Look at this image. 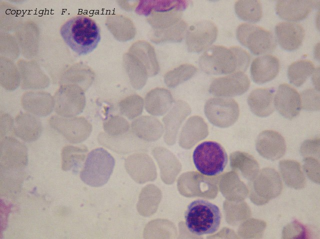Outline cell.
<instances>
[{"label": "cell", "instance_id": "1", "mask_svg": "<svg viewBox=\"0 0 320 239\" xmlns=\"http://www.w3.org/2000/svg\"><path fill=\"white\" fill-rule=\"evenodd\" d=\"M250 61V54L239 46L228 48L222 45H213L200 57L198 63L206 73L222 75L243 72L246 70Z\"/></svg>", "mask_w": 320, "mask_h": 239}, {"label": "cell", "instance_id": "2", "mask_svg": "<svg viewBox=\"0 0 320 239\" xmlns=\"http://www.w3.org/2000/svg\"><path fill=\"white\" fill-rule=\"evenodd\" d=\"M60 33L66 44L79 55L92 51L100 40V30L96 23L83 15L66 21L60 28Z\"/></svg>", "mask_w": 320, "mask_h": 239}, {"label": "cell", "instance_id": "3", "mask_svg": "<svg viewBox=\"0 0 320 239\" xmlns=\"http://www.w3.org/2000/svg\"><path fill=\"white\" fill-rule=\"evenodd\" d=\"M187 0H157L140 1L136 12L147 16L154 29L170 27L180 20L182 11L188 7Z\"/></svg>", "mask_w": 320, "mask_h": 239}, {"label": "cell", "instance_id": "4", "mask_svg": "<svg viewBox=\"0 0 320 239\" xmlns=\"http://www.w3.org/2000/svg\"><path fill=\"white\" fill-rule=\"evenodd\" d=\"M221 218L218 207L204 200L198 199L191 202L184 213L187 229L197 236L216 232L220 226Z\"/></svg>", "mask_w": 320, "mask_h": 239}, {"label": "cell", "instance_id": "5", "mask_svg": "<svg viewBox=\"0 0 320 239\" xmlns=\"http://www.w3.org/2000/svg\"><path fill=\"white\" fill-rule=\"evenodd\" d=\"M114 165V158L106 150L94 149L88 154L80 178L90 186L101 187L108 181Z\"/></svg>", "mask_w": 320, "mask_h": 239}, {"label": "cell", "instance_id": "6", "mask_svg": "<svg viewBox=\"0 0 320 239\" xmlns=\"http://www.w3.org/2000/svg\"><path fill=\"white\" fill-rule=\"evenodd\" d=\"M192 161L200 173L212 177L224 171L228 157L226 150L220 143L206 141L196 147L192 153Z\"/></svg>", "mask_w": 320, "mask_h": 239}, {"label": "cell", "instance_id": "7", "mask_svg": "<svg viewBox=\"0 0 320 239\" xmlns=\"http://www.w3.org/2000/svg\"><path fill=\"white\" fill-rule=\"evenodd\" d=\"M236 38L244 46L254 55L274 51L276 46V39L272 32L255 24L243 23L236 31Z\"/></svg>", "mask_w": 320, "mask_h": 239}, {"label": "cell", "instance_id": "8", "mask_svg": "<svg viewBox=\"0 0 320 239\" xmlns=\"http://www.w3.org/2000/svg\"><path fill=\"white\" fill-rule=\"evenodd\" d=\"M56 112L65 117H72L82 113L86 105L84 90L74 84L62 85L54 95Z\"/></svg>", "mask_w": 320, "mask_h": 239}, {"label": "cell", "instance_id": "9", "mask_svg": "<svg viewBox=\"0 0 320 239\" xmlns=\"http://www.w3.org/2000/svg\"><path fill=\"white\" fill-rule=\"evenodd\" d=\"M48 122L52 128L72 144L85 141L92 131L91 124L84 117H65L53 115L50 118Z\"/></svg>", "mask_w": 320, "mask_h": 239}, {"label": "cell", "instance_id": "10", "mask_svg": "<svg viewBox=\"0 0 320 239\" xmlns=\"http://www.w3.org/2000/svg\"><path fill=\"white\" fill-rule=\"evenodd\" d=\"M204 110L210 122L220 128L234 124L240 113L238 103L231 98H210L206 103Z\"/></svg>", "mask_w": 320, "mask_h": 239}, {"label": "cell", "instance_id": "11", "mask_svg": "<svg viewBox=\"0 0 320 239\" xmlns=\"http://www.w3.org/2000/svg\"><path fill=\"white\" fill-rule=\"evenodd\" d=\"M218 28L210 20H202L192 25L186 34V43L190 52H200L208 48L216 40Z\"/></svg>", "mask_w": 320, "mask_h": 239}, {"label": "cell", "instance_id": "12", "mask_svg": "<svg viewBox=\"0 0 320 239\" xmlns=\"http://www.w3.org/2000/svg\"><path fill=\"white\" fill-rule=\"evenodd\" d=\"M1 170L18 171L28 163L27 149L16 139L6 137L0 143Z\"/></svg>", "mask_w": 320, "mask_h": 239}, {"label": "cell", "instance_id": "13", "mask_svg": "<svg viewBox=\"0 0 320 239\" xmlns=\"http://www.w3.org/2000/svg\"><path fill=\"white\" fill-rule=\"evenodd\" d=\"M250 86V81L246 74L236 72L214 79L210 86L209 91L218 97H234L245 93Z\"/></svg>", "mask_w": 320, "mask_h": 239}, {"label": "cell", "instance_id": "14", "mask_svg": "<svg viewBox=\"0 0 320 239\" xmlns=\"http://www.w3.org/2000/svg\"><path fill=\"white\" fill-rule=\"evenodd\" d=\"M274 106L284 117L292 119L298 116L302 109L300 96L290 85L283 83L279 85L274 96Z\"/></svg>", "mask_w": 320, "mask_h": 239}, {"label": "cell", "instance_id": "15", "mask_svg": "<svg viewBox=\"0 0 320 239\" xmlns=\"http://www.w3.org/2000/svg\"><path fill=\"white\" fill-rule=\"evenodd\" d=\"M319 0H278L276 5L277 14L288 21H297L304 19L314 7H318Z\"/></svg>", "mask_w": 320, "mask_h": 239}, {"label": "cell", "instance_id": "16", "mask_svg": "<svg viewBox=\"0 0 320 239\" xmlns=\"http://www.w3.org/2000/svg\"><path fill=\"white\" fill-rule=\"evenodd\" d=\"M280 68L279 59L271 54H266L254 58L250 66L251 77L256 84H262L274 79Z\"/></svg>", "mask_w": 320, "mask_h": 239}, {"label": "cell", "instance_id": "17", "mask_svg": "<svg viewBox=\"0 0 320 239\" xmlns=\"http://www.w3.org/2000/svg\"><path fill=\"white\" fill-rule=\"evenodd\" d=\"M275 33L279 45L283 49L292 51L302 44L304 30L302 25L292 22H281L275 27Z\"/></svg>", "mask_w": 320, "mask_h": 239}, {"label": "cell", "instance_id": "18", "mask_svg": "<svg viewBox=\"0 0 320 239\" xmlns=\"http://www.w3.org/2000/svg\"><path fill=\"white\" fill-rule=\"evenodd\" d=\"M124 167L131 178L138 183L153 179L156 176L154 164L147 155L135 153L127 157Z\"/></svg>", "mask_w": 320, "mask_h": 239}, {"label": "cell", "instance_id": "19", "mask_svg": "<svg viewBox=\"0 0 320 239\" xmlns=\"http://www.w3.org/2000/svg\"><path fill=\"white\" fill-rule=\"evenodd\" d=\"M23 108L36 116L45 117L52 111L54 99L48 93L44 91H28L21 98Z\"/></svg>", "mask_w": 320, "mask_h": 239}, {"label": "cell", "instance_id": "20", "mask_svg": "<svg viewBox=\"0 0 320 239\" xmlns=\"http://www.w3.org/2000/svg\"><path fill=\"white\" fill-rule=\"evenodd\" d=\"M18 65L22 77V89H40L48 86V77L36 63L20 60Z\"/></svg>", "mask_w": 320, "mask_h": 239}, {"label": "cell", "instance_id": "21", "mask_svg": "<svg viewBox=\"0 0 320 239\" xmlns=\"http://www.w3.org/2000/svg\"><path fill=\"white\" fill-rule=\"evenodd\" d=\"M14 133L26 142L38 139L42 131V123L38 118L29 113L20 112L15 118Z\"/></svg>", "mask_w": 320, "mask_h": 239}, {"label": "cell", "instance_id": "22", "mask_svg": "<svg viewBox=\"0 0 320 239\" xmlns=\"http://www.w3.org/2000/svg\"><path fill=\"white\" fill-rule=\"evenodd\" d=\"M274 92L272 88H258L253 90L248 98L251 111L256 116L265 117L274 110Z\"/></svg>", "mask_w": 320, "mask_h": 239}, {"label": "cell", "instance_id": "23", "mask_svg": "<svg viewBox=\"0 0 320 239\" xmlns=\"http://www.w3.org/2000/svg\"><path fill=\"white\" fill-rule=\"evenodd\" d=\"M256 148L265 158L275 160L284 155L286 146L283 138L278 133L266 131L258 136Z\"/></svg>", "mask_w": 320, "mask_h": 239}, {"label": "cell", "instance_id": "24", "mask_svg": "<svg viewBox=\"0 0 320 239\" xmlns=\"http://www.w3.org/2000/svg\"><path fill=\"white\" fill-rule=\"evenodd\" d=\"M190 106L183 101H178L171 110L163 118L166 127L165 139L168 144L175 140L180 125L190 113Z\"/></svg>", "mask_w": 320, "mask_h": 239}, {"label": "cell", "instance_id": "25", "mask_svg": "<svg viewBox=\"0 0 320 239\" xmlns=\"http://www.w3.org/2000/svg\"><path fill=\"white\" fill-rule=\"evenodd\" d=\"M172 95L168 90L156 88L149 91L145 97L144 105L147 112L154 116H162L171 107Z\"/></svg>", "mask_w": 320, "mask_h": 239}, {"label": "cell", "instance_id": "26", "mask_svg": "<svg viewBox=\"0 0 320 239\" xmlns=\"http://www.w3.org/2000/svg\"><path fill=\"white\" fill-rule=\"evenodd\" d=\"M130 53L133 54L146 67L149 76L156 75L159 65L154 47L148 42L140 40L130 47Z\"/></svg>", "mask_w": 320, "mask_h": 239}, {"label": "cell", "instance_id": "27", "mask_svg": "<svg viewBox=\"0 0 320 239\" xmlns=\"http://www.w3.org/2000/svg\"><path fill=\"white\" fill-rule=\"evenodd\" d=\"M94 73L83 64H76L68 69L62 76L60 84L76 85L86 91L92 84Z\"/></svg>", "mask_w": 320, "mask_h": 239}, {"label": "cell", "instance_id": "28", "mask_svg": "<svg viewBox=\"0 0 320 239\" xmlns=\"http://www.w3.org/2000/svg\"><path fill=\"white\" fill-rule=\"evenodd\" d=\"M132 130L138 137L143 139L152 141L158 139L162 132L160 122L152 116H142L132 123Z\"/></svg>", "mask_w": 320, "mask_h": 239}, {"label": "cell", "instance_id": "29", "mask_svg": "<svg viewBox=\"0 0 320 239\" xmlns=\"http://www.w3.org/2000/svg\"><path fill=\"white\" fill-rule=\"evenodd\" d=\"M106 25L118 40L126 41L132 39L136 29L132 21L122 15H112L107 18Z\"/></svg>", "mask_w": 320, "mask_h": 239}, {"label": "cell", "instance_id": "30", "mask_svg": "<svg viewBox=\"0 0 320 239\" xmlns=\"http://www.w3.org/2000/svg\"><path fill=\"white\" fill-rule=\"evenodd\" d=\"M124 65L129 77L130 83L136 89L142 88L148 76L144 65L130 53H127L124 57Z\"/></svg>", "mask_w": 320, "mask_h": 239}, {"label": "cell", "instance_id": "31", "mask_svg": "<svg viewBox=\"0 0 320 239\" xmlns=\"http://www.w3.org/2000/svg\"><path fill=\"white\" fill-rule=\"evenodd\" d=\"M153 154L160 165L162 179L166 182L172 181L179 171L176 159L170 152L162 148H156Z\"/></svg>", "mask_w": 320, "mask_h": 239}, {"label": "cell", "instance_id": "32", "mask_svg": "<svg viewBox=\"0 0 320 239\" xmlns=\"http://www.w3.org/2000/svg\"><path fill=\"white\" fill-rule=\"evenodd\" d=\"M188 24L183 20L176 24L162 29H154L150 32V38L156 43L164 42H180L187 29Z\"/></svg>", "mask_w": 320, "mask_h": 239}, {"label": "cell", "instance_id": "33", "mask_svg": "<svg viewBox=\"0 0 320 239\" xmlns=\"http://www.w3.org/2000/svg\"><path fill=\"white\" fill-rule=\"evenodd\" d=\"M88 150L84 146L67 145L63 147L62 156V168L64 171L73 169L76 171L85 160Z\"/></svg>", "mask_w": 320, "mask_h": 239}, {"label": "cell", "instance_id": "34", "mask_svg": "<svg viewBox=\"0 0 320 239\" xmlns=\"http://www.w3.org/2000/svg\"><path fill=\"white\" fill-rule=\"evenodd\" d=\"M234 10L242 20L251 22L259 21L262 16V5L258 0H240L235 2Z\"/></svg>", "mask_w": 320, "mask_h": 239}, {"label": "cell", "instance_id": "35", "mask_svg": "<svg viewBox=\"0 0 320 239\" xmlns=\"http://www.w3.org/2000/svg\"><path fill=\"white\" fill-rule=\"evenodd\" d=\"M313 62L309 60H299L291 63L288 69L290 82L296 87L302 85L314 70Z\"/></svg>", "mask_w": 320, "mask_h": 239}, {"label": "cell", "instance_id": "36", "mask_svg": "<svg viewBox=\"0 0 320 239\" xmlns=\"http://www.w3.org/2000/svg\"><path fill=\"white\" fill-rule=\"evenodd\" d=\"M133 135L132 133H124L117 136H110L101 133L98 136L99 142L116 152L127 154L132 151Z\"/></svg>", "mask_w": 320, "mask_h": 239}, {"label": "cell", "instance_id": "37", "mask_svg": "<svg viewBox=\"0 0 320 239\" xmlns=\"http://www.w3.org/2000/svg\"><path fill=\"white\" fill-rule=\"evenodd\" d=\"M0 82L1 85L8 90L12 91L18 88L20 82V74L15 64L0 57Z\"/></svg>", "mask_w": 320, "mask_h": 239}, {"label": "cell", "instance_id": "38", "mask_svg": "<svg viewBox=\"0 0 320 239\" xmlns=\"http://www.w3.org/2000/svg\"><path fill=\"white\" fill-rule=\"evenodd\" d=\"M197 69L192 64H183L164 75V82L168 87L174 88L192 77L196 72Z\"/></svg>", "mask_w": 320, "mask_h": 239}, {"label": "cell", "instance_id": "39", "mask_svg": "<svg viewBox=\"0 0 320 239\" xmlns=\"http://www.w3.org/2000/svg\"><path fill=\"white\" fill-rule=\"evenodd\" d=\"M144 101L138 95H130L119 103V108L121 114L130 119L138 117L142 112Z\"/></svg>", "mask_w": 320, "mask_h": 239}, {"label": "cell", "instance_id": "40", "mask_svg": "<svg viewBox=\"0 0 320 239\" xmlns=\"http://www.w3.org/2000/svg\"><path fill=\"white\" fill-rule=\"evenodd\" d=\"M103 128L108 136H117L126 133L130 128V125L122 116L116 115L106 120L103 124Z\"/></svg>", "mask_w": 320, "mask_h": 239}, {"label": "cell", "instance_id": "41", "mask_svg": "<svg viewBox=\"0 0 320 239\" xmlns=\"http://www.w3.org/2000/svg\"><path fill=\"white\" fill-rule=\"evenodd\" d=\"M302 108L308 111L320 110V92L316 89H306L301 93Z\"/></svg>", "mask_w": 320, "mask_h": 239}, {"label": "cell", "instance_id": "42", "mask_svg": "<svg viewBox=\"0 0 320 239\" xmlns=\"http://www.w3.org/2000/svg\"><path fill=\"white\" fill-rule=\"evenodd\" d=\"M0 135H5L7 133L14 130V123L12 118L8 114L0 115Z\"/></svg>", "mask_w": 320, "mask_h": 239}]
</instances>
